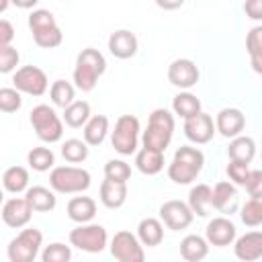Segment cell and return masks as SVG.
<instances>
[{"label": "cell", "mask_w": 262, "mask_h": 262, "mask_svg": "<svg viewBox=\"0 0 262 262\" xmlns=\"http://www.w3.org/2000/svg\"><path fill=\"white\" fill-rule=\"evenodd\" d=\"M205 166V156L199 147L192 145H180L168 166V178L176 184H190L196 180Z\"/></svg>", "instance_id": "1"}, {"label": "cell", "mask_w": 262, "mask_h": 262, "mask_svg": "<svg viewBox=\"0 0 262 262\" xmlns=\"http://www.w3.org/2000/svg\"><path fill=\"white\" fill-rule=\"evenodd\" d=\"M104 70H106V59L98 49H94V47L82 49L76 57V68H74L76 88L82 92L94 90V86H96L98 78L104 74Z\"/></svg>", "instance_id": "2"}, {"label": "cell", "mask_w": 262, "mask_h": 262, "mask_svg": "<svg viewBox=\"0 0 262 262\" xmlns=\"http://www.w3.org/2000/svg\"><path fill=\"white\" fill-rule=\"evenodd\" d=\"M174 135V115L166 108H154L147 119V129L141 135V143L145 147L166 151Z\"/></svg>", "instance_id": "3"}, {"label": "cell", "mask_w": 262, "mask_h": 262, "mask_svg": "<svg viewBox=\"0 0 262 262\" xmlns=\"http://www.w3.org/2000/svg\"><path fill=\"white\" fill-rule=\"evenodd\" d=\"M90 172L76 166H57L49 174V186L59 194L84 192L90 186Z\"/></svg>", "instance_id": "4"}, {"label": "cell", "mask_w": 262, "mask_h": 262, "mask_svg": "<svg viewBox=\"0 0 262 262\" xmlns=\"http://www.w3.org/2000/svg\"><path fill=\"white\" fill-rule=\"evenodd\" d=\"M37 137L45 143H55L61 139L63 135V125H61V119L57 117V113L49 106V104H37L33 111H31V117H29Z\"/></svg>", "instance_id": "5"}, {"label": "cell", "mask_w": 262, "mask_h": 262, "mask_svg": "<svg viewBox=\"0 0 262 262\" xmlns=\"http://www.w3.org/2000/svg\"><path fill=\"white\" fill-rule=\"evenodd\" d=\"M111 143L121 156L135 154L139 143V119L133 115H121L111 131Z\"/></svg>", "instance_id": "6"}, {"label": "cell", "mask_w": 262, "mask_h": 262, "mask_svg": "<svg viewBox=\"0 0 262 262\" xmlns=\"http://www.w3.org/2000/svg\"><path fill=\"white\" fill-rule=\"evenodd\" d=\"M106 229L96 223H80L70 231V244L88 254H100L106 248Z\"/></svg>", "instance_id": "7"}, {"label": "cell", "mask_w": 262, "mask_h": 262, "mask_svg": "<svg viewBox=\"0 0 262 262\" xmlns=\"http://www.w3.org/2000/svg\"><path fill=\"white\" fill-rule=\"evenodd\" d=\"M43 244V233L35 227L23 229L14 239H10L6 254L10 262H33Z\"/></svg>", "instance_id": "8"}, {"label": "cell", "mask_w": 262, "mask_h": 262, "mask_svg": "<svg viewBox=\"0 0 262 262\" xmlns=\"http://www.w3.org/2000/svg\"><path fill=\"white\" fill-rule=\"evenodd\" d=\"M111 254L119 262H143L145 260L143 244L139 242L137 235L125 229L117 231L115 237L111 239Z\"/></svg>", "instance_id": "9"}, {"label": "cell", "mask_w": 262, "mask_h": 262, "mask_svg": "<svg viewBox=\"0 0 262 262\" xmlns=\"http://www.w3.org/2000/svg\"><path fill=\"white\" fill-rule=\"evenodd\" d=\"M12 84L16 90H20L23 94H31V96H41L45 94L49 82L47 76L41 68L37 66H23L14 72L12 76Z\"/></svg>", "instance_id": "10"}, {"label": "cell", "mask_w": 262, "mask_h": 262, "mask_svg": "<svg viewBox=\"0 0 262 262\" xmlns=\"http://www.w3.org/2000/svg\"><path fill=\"white\" fill-rule=\"evenodd\" d=\"M160 219H162V223H164L168 229L180 231V229H186V227L192 223L194 213H192V209H190L188 203L172 199V201H166V203L160 207Z\"/></svg>", "instance_id": "11"}, {"label": "cell", "mask_w": 262, "mask_h": 262, "mask_svg": "<svg viewBox=\"0 0 262 262\" xmlns=\"http://www.w3.org/2000/svg\"><path fill=\"white\" fill-rule=\"evenodd\" d=\"M199 68L192 59H186V57H180V59H174L170 66H168V80L172 86L180 88V90H188L192 88L196 82H199Z\"/></svg>", "instance_id": "12"}, {"label": "cell", "mask_w": 262, "mask_h": 262, "mask_svg": "<svg viewBox=\"0 0 262 262\" xmlns=\"http://www.w3.org/2000/svg\"><path fill=\"white\" fill-rule=\"evenodd\" d=\"M215 131H217V127H215L211 115H207L203 111L199 115H194V117H190V119L184 121V135H186L188 141H192L196 145L209 143L213 139Z\"/></svg>", "instance_id": "13"}, {"label": "cell", "mask_w": 262, "mask_h": 262, "mask_svg": "<svg viewBox=\"0 0 262 262\" xmlns=\"http://www.w3.org/2000/svg\"><path fill=\"white\" fill-rule=\"evenodd\" d=\"M31 215H33V207L29 205V201L25 196L8 199L2 205V221L8 227H14V229L25 227L31 221Z\"/></svg>", "instance_id": "14"}, {"label": "cell", "mask_w": 262, "mask_h": 262, "mask_svg": "<svg viewBox=\"0 0 262 262\" xmlns=\"http://www.w3.org/2000/svg\"><path fill=\"white\" fill-rule=\"evenodd\" d=\"M235 235H237V229L235 225L227 219V215L223 217H215L207 223V229H205V237L211 246H217V248H225V246H231L235 242Z\"/></svg>", "instance_id": "15"}, {"label": "cell", "mask_w": 262, "mask_h": 262, "mask_svg": "<svg viewBox=\"0 0 262 262\" xmlns=\"http://www.w3.org/2000/svg\"><path fill=\"white\" fill-rule=\"evenodd\" d=\"M213 209L223 215H233L239 209V194L233 182L221 180L213 186Z\"/></svg>", "instance_id": "16"}, {"label": "cell", "mask_w": 262, "mask_h": 262, "mask_svg": "<svg viewBox=\"0 0 262 262\" xmlns=\"http://www.w3.org/2000/svg\"><path fill=\"white\" fill-rule=\"evenodd\" d=\"M215 127L223 137L233 139V137L242 135V131L246 127V117L239 108H221L215 117Z\"/></svg>", "instance_id": "17"}, {"label": "cell", "mask_w": 262, "mask_h": 262, "mask_svg": "<svg viewBox=\"0 0 262 262\" xmlns=\"http://www.w3.org/2000/svg\"><path fill=\"white\" fill-rule=\"evenodd\" d=\"M233 252H235V258L244 262H254L262 258V231H248L235 237Z\"/></svg>", "instance_id": "18"}, {"label": "cell", "mask_w": 262, "mask_h": 262, "mask_svg": "<svg viewBox=\"0 0 262 262\" xmlns=\"http://www.w3.org/2000/svg\"><path fill=\"white\" fill-rule=\"evenodd\" d=\"M137 37L135 33L127 31V29H119L115 33H111L108 37V51L117 57V59H129L137 53Z\"/></svg>", "instance_id": "19"}, {"label": "cell", "mask_w": 262, "mask_h": 262, "mask_svg": "<svg viewBox=\"0 0 262 262\" xmlns=\"http://www.w3.org/2000/svg\"><path fill=\"white\" fill-rule=\"evenodd\" d=\"M127 201V182H117L104 178L100 184V203L106 209H119Z\"/></svg>", "instance_id": "20"}, {"label": "cell", "mask_w": 262, "mask_h": 262, "mask_svg": "<svg viewBox=\"0 0 262 262\" xmlns=\"http://www.w3.org/2000/svg\"><path fill=\"white\" fill-rule=\"evenodd\" d=\"M164 151H158V149H151V147H141L135 156V166L141 174L145 176H156L164 170Z\"/></svg>", "instance_id": "21"}, {"label": "cell", "mask_w": 262, "mask_h": 262, "mask_svg": "<svg viewBox=\"0 0 262 262\" xmlns=\"http://www.w3.org/2000/svg\"><path fill=\"white\" fill-rule=\"evenodd\" d=\"M68 217L76 223H90L96 215V201L90 196H74L68 203Z\"/></svg>", "instance_id": "22"}, {"label": "cell", "mask_w": 262, "mask_h": 262, "mask_svg": "<svg viewBox=\"0 0 262 262\" xmlns=\"http://www.w3.org/2000/svg\"><path fill=\"white\" fill-rule=\"evenodd\" d=\"M137 237H139V242H141L143 246H147V248L160 246L162 239H164V225H162V221L156 219V217H145V219H141L139 225H137Z\"/></svg>", "instance_id": "23"}, {"label": "cell", "mask_w": 262, "mask_h": 262, "mask_svg": "<svg viewBox=\"0 0 262 262\" xmlns=\"http://www.w3.org/2000/svg\"><path fill=\"white\" fill-rule=\"evenodd\" d=\"M188 205L194 215L207 217L213 207V188L209 184H196L188 192Z\"/></svg>", "instance_id": "24"}, {"label": "cell", "mask_w": 262, "mask_h": 262, "mask_svg": "<svg viewBox=\"0 0 262 262\" xmlns=\"http://www.w3.org/2000/svg\"><path fill=\"white\" fill-rule=\"evenodd\" d=\"M25 199L29 201L33 211H37V213L53 211L55 205H57V199H55L53 190H49L45 186H29L27 192H25Z\"/></svg>", "instance_id": "25"}, {"label": "cell", "mask_w": 262, "mask_h": 262, "mask_svg": "<svg viewBox=\"0 0 262 262\" xmlns=\"http://www.w3.org/2000/svg\"><path fill=\"white\" fill-rule=\"evenodd\" d=\"M207 254H209V242H207V237H201L196 233H190V235H186L180 242V256L184 260H188V262H199Z\"/></svg>", "instance_id": "26"}, {"label": "cell", "mask_w": 262, "mask_h": 262, "mask_svg": "<svg viewBox=\"0 0 262 262\" xmlns=\"http://www.w3.org/2000/svg\"><path fill=\"white\" fill-rule=\"evenodd\" d=\"M227 156L229 160H237V162H246L250 164L256 156V141L248 135H237L229 141V147H227Z\"/></svg>", "instance_id": "27"}, {"label": "cell", "mask_w": 262, "mask_h": 262, "mask_svg": "<svg viewBox=\"0 0 262 262\" xmlns=\"http://www.w3.org/2000/svg\"><path fill=\"white\" fill-rule=\"evenodd\" d=\"M2 184H4V190L12 192V194L27 192V188H29V172H27V168H23V166L6 168L4 174H2Z\"/></svg>", "instance_id": "28"}, {"label": "cell", "mask_w": 262, "mask_h": 262, "mask_svg": "<svg viewBox=\"0 0 262 262\" xmlns=\"http://www.w3.org/2000/svg\"><path fill=\"white\" fill-rule=\"evenodd\" d=\"M106 133H108V117L104 115H94L84 125V141L88 145H100Z\"/></svg>", "instance_id": "29"}, {"label": "cell", "mask_w": 262, "mask_h": 262, "mask_svg": "<svg viewBox=\"0 0 262 262\" xmlns=\"http://www.w3.org/2000/svg\"><path fill=\"white\" fill-rule=\"evenodd\" d=\"M172 111H174V115H178V117H182L186 121V119H190V117L201 113V100L192 92H186V90L178 92L174 96V100H172Z\"/></svg>", "instance_id": "30"}, {"label": "cell", "mask_w": 262, "mask_h": 262, "mask_svg": "<svg viewBox=\"0 0 262 262\" xmlns=\"http://www.w3.org/2000/svg\"><path fill=\"white\" fill-rule=\"evenodd\" d=\"M90 119V104L86 100H74L70 106L63 108V121L68 127H84Z\"/></svg>", "instance_id": "31"}, {"label": "cell", "mask_w": 262, "mask_h": 262, "mask_svg": "<svg viewBox=\"0 0 262 262\" xmlns=\"http://www.w3.org/2000/svg\"><path fill=\"white\" fill-rule=\"evenodd\" d=\"M49 96H51V102H53L55 106L66 108V106H70V104L74 102L76 90H74V86H72L70 82H66V80H55V82L51 84V88H49Z\"/></svg>", "instance_id": "32"}, {"label": "cell", "mask_w": 262, "mask_h": 262, "mask_svg": "<svg viewBox=\"0 0 262 262\" xmlns=\"http://www.w3.org/2000/svg\"><path fill=\"white\" fill-rule=\"evenodd\" d=\"M27 162H29V166H31L33 170H37V172H47L49 168H53L55 156H53V151H51L49 147L39 145V147H33V149L27 154Z\"/></svg>", "instance_id": "33"}, {"label": "cell", "mask_w": 262, "mask_h": 262, "mask_svg": "<svg viewBox=\"0 0 262 262\" xmlns=\"http://www.w3.org/2000/svg\"><path fill=\"white\" fill-rule=\"evenodd\" d=\"M61 156L70 164H80L88 158V143L82 139H66L61 145Z\"/></svg>", "instance_id": "34"}, {"label": "cell", "mask_w": 262, "mask_h": 262, "mask_svg": "<svg viewBox=\"0 0 262 262\" xmlns=\"http://www.w3.org/2000/svg\"><path fill=\"white\" fill-rule=\"evenodd\" d=\"M239 217H242L244 225H248V227L262 225V194L260 196H250V201H246V205L242 207Z\"/></svg>", "instance_id": "35"}, {"label": "cell", "mask_w": 262, "mask_h": 262, "mask_svg": "<svg viewBox=\"0 0 262 262\" xmlns=\"http://www.w3.org/2000/svg\"><path fill=\"white\" fill-rule=\"evenodd\" d=\"M33 39H35V43H37L39 47H43V49H53V47L61 45L63 33H61V29L55 25V27H49V29H43V31L33 33Z\"/></svg>", "instance_id": "36"}, {"label": "cell", "mask_w": 262, "mask_h": 262, "mask_svg": "<svg viewBox=\"0 0 262 262\" xmlns=\"http://www.w3.org/2000/svg\"><path fill=\"white\" fill-rule=\"evenodd\" d=\"M41 260L43 262H70L72 260V248L66 244H59V242L49 244L41 252Z\"/></svg>", "instance_id": "37"}, {"label": "cell", "mask_w": 262, "mask_h": 262, "mask_svg": "<svg viewBox=\"0 0 262 262\" xmlns=\"http://www.w3.org/2000/svg\"><path fill=\"white\" fill-rule=\"evenodd\" d=\"M104 178H111L117 182H127L131 178V166L123 160H108L104 164Z\"/></svg>", "instance_id": "38"}, {"label": "cell", "mask_w": 262, "mask_h": 262, "mask_svg": "<svg viewBox=\"0 0 262 262\" xmlns=\"http://www.w3.org/2000/svg\"><path fill=\"white\" fill-rule=\"evenodd\" d=\"M23 92L16 88H0V111L2 113H16L23 106Z\"/></svg>", "instance_id": "39"}, {"label": "cell", "mask_w": 262, "mask_h": 262, "mask_svg": "<svg viewBox=\"0 0 262 262\" xmlns=\"http://www.w3.org/2000/svg\"><path fill=\"white\" fill-rule=\"evenodd\" d=\"M55 16L45 10V8H39V10H33L29 14V29L31 33H37V31H43V29H49V27H55Z\"/></svg>", "instance_id": "40"}, {"label": "cell", "mask_w": 262, "mask_h": 262, "mask_svg": "<svg viewBox=\"0 0 262 262\" xmlns=\"http://www.w3.org/2000/svg\"><path fill=\"white\" fill-rule=\"evenodd\" d=\"M227 176L235 186H246L248 176H250V168L246 162H237V160H229L227 164Z\"/></svg>", "instance_id": "41"}, {"label": "cell", "mask_w": 262, "mask_h": 262, "mask_svg": "<svg viewBox=\"0 0 262 262\" xmlns=\"http://www.w3.org/2000/svg\"><path fill=\"white\" fill-rule=\"evenodd\" d=\"M18 59H20V55L12 45L0 47V72L2 74H10L12 70H16Z\"/></svg>", "instance_id": "42"}, {"label": "cell", "mask_w": 262, "mask_h": 262, "mask_svg": "<svg viewBox=\"0 0 262 262\" xmlns=\"http://www.w3.org/2000/svg\"><path fill=\"white\" fill-rule=\"evenodd\" d=\"M246 51H248V55L262 51V25L250 29V33L246 37Z\"/></svg>", "instance_id": "43"}, {"label": "cell", "mask_w": 262, "mask_h": 262, "mask_svg": "<svg viewBox=\"0 0 262 262\" xmlns=\"http://www.w3.org/2000/svg\"><path fill=\"white\" fill-rule=\"evenodd\" d=\"M246 190L250 196H260L262 194V170H250Z\"/></svg>", "instance_id": "44"}, {"label": "cell", "mask_w": 262, "mask_h": 262, "mask_svg": "<svg viewBox=\"0 0 262 262\" xmlns=\"http://www.w3.org/2000/svg\"><path fill=\"white\" fill-rule=\"evenodd\" d=\"M244 12L252 20H262V0H246L244 2Z\"/></svg>", "instance_id": "45"}, {"label": "cell", "mask_w": 262, "mask_h": 262, "mask_svg": "<svg viewBox=\"0 0 262 262\" xmlns=\"http://www.w3.org/2000/svg\"><path fill=\"white\" fill-rule=\"evenodd\" d=\"M12 39H14V27H12L6 18H2V20H0V47L10 45Z\"/></svg>", "instance_id": "46"}, {"label": "cell", "mask_w": 262, "mask_h": 262, "mask_svg": "<svg viewBox=\"0 0 262 262\" xmlns=\"http://www.w3.org/2000/svg\"><path fill=\"white\" fill-rule=\"evenodd\" d=\"M156 4L162 8V10H176L184 4V0H156Z\"/></svg>", "instance_id": "47"}, {"label": "cell", "mask_w": 262, "mask_h": 262, "mask_svg": "<svg viewBox=\"0 0 262 262\" xmlns=\"http://www.w3.org/2000/svg\"><path fill=\"white\" fill-rule=\"evenodd\" d=\"M250 63H252V70L262 76V51L252 53V55H250Z\"/></svg>", "instance_id": "48"}, {"label": "cell", "mask_w": 262, "mask_h": 262, "mask_svg": "<svg viewBox=\"0 0 262 262\" xmlns=\"http://www.w3.org/2000/svg\"><path fill=\"white\" fill-rule=\"evenodd\" d=\"M10 2H12L16 8H23V10H27V8H33V6H35L39 0H10Z\"/></svg>", "instance_id": "49"}, {"label": "cell", "mask_w": 262, "mask_h": 262, "mask_svg": "<svg viewBox=\"0 0 262 262\" xmlns=\"http://www.w3.org/2000/svg\"><path fill=\"white\" fill-rule=\"evenodd\" d=\"M8 4H12V2H10V0H0V12H6Z\"/></svg>", "instance_id": "50"}]
</instances>
